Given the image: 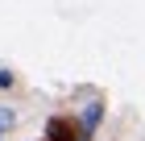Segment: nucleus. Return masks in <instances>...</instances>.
I'll list each match as a JSON object with an SVG mask.
<instances>
[{
	"mask_svg": "<svg viewBox=\"0 0 145 141\" xmlns=\"http://www.w3.org/2000/svg\"><path fill=\"white\" fill-rule=\"evenodd\" d=\"M100 116H104V104H87V108H83V116H79V137H83V141H87L91 133H95Z\"/></svg>",
	"mask_w": 145,
	"mask_h": 141,
	"instance_id": "obj_1",
	"label": "nucleus"
},
{
	"mask_svg": "<svg viewBox=\"0 0 145 141\" xmlns=\"http://www.w3.org/2000/svg\"><path fill=\"white\" fill-rule=\"evenodd\" d=\"M50 141H75V129H71L67 120H50V129H46Z\"/></svg>",
	"mask_w": 145,
	"mask_h": 141,
	"instance_id": "obj_2",
	"label": "nucleus"
},
{
	"mask_svg": "<svg viewBox=\"0 0 145 141\" xmlns=\"http://www.w3.org/2000/svg\"><path fill=\"white\" fill-rule=\"evenodd\" d=\"M17 129V112L8 108V104H0V137H4V133H12Z\"/></svg>",
	"mask_w": 145,
	"mask_h": 141,
	"instance_id": "obj_3",
	"label": "nucleus"
},
{
	"mask_svg": "<svg viewBox=\"0 0 145 141\" xmlns=\"http://www.w3.org/2000/svg\"><path fill=\"white\" fill-rule=\"evenodd\" d=\"M12 83H17V75H12V71H0V91H8Z\"/></svg>",
	"mask_w": 145,
	"mask_h": 141,
	"instance_id": "obj_4",
	"label": "nucleus"
}]
</instances>
